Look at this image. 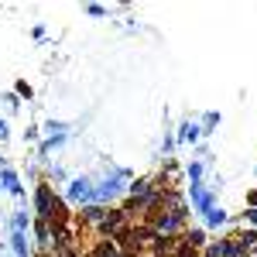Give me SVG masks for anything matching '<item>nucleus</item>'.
Listing matches in <instances>:
<instances>
[{
  "label": "nucleus",
  "mask_w": 257,
  "mask_h": 257,
  "mask_svg": "<svg viewBox=\"0 0 257 257\" xmlns=\"http://www.w3.org/2000/svg\"><path fill=\"white\" fill-rule=\"evenodd\" d=\"M178 243H182L178 233H158L155 243H151V250H155V257H172L178 250Z\"/></svg>",
  "instance_id": "1"
},
{
  "label": "nucleus",
  "mask_w": 257,
  "mask_h": 257,
  "mask_svg": "<svg viewBox=\"0 0 257 257\" xmlns=\"http://www.w3.org/2000/svg\"><path fill=\"white\" fill-rule=\"evenodd\" d=\"M123 219H127V213H123V209H110L106 216L99 219V233H110V237H113L117 230H123Z\"/></svg>",
  "instance_id": "2"
},
{
  "label": "nucleus",
  "mask_w": 257,
  "mask_h": 257,
  "mask_svg": "<svg viewBox=\"0 0 257 257\" xmlns=\"http://www.w3.org/2000/svg\"><path fill=\"white\" fill-rule=\"evenodd\" d=\"M52 202H55V199H52V189H48V185H38V216H41V219L48 216Z\"/></svg>",
  "instance_id": "3"
},
{
  "label": "nucleus",
  "mask_w": 257,
  "mask_h": 257,
  "mask_svg": "<svg viewBox=\"0 0 257 257\" xmlns=\"http://www.w3.org/2000/svg\"><path fill=\"white\" fill-rule=\"evenodd\" d=\"M93 257H120V254H117V243H113V240H96Z\"/></svg>",
  "instance_id": "4"
}]
</instances>
